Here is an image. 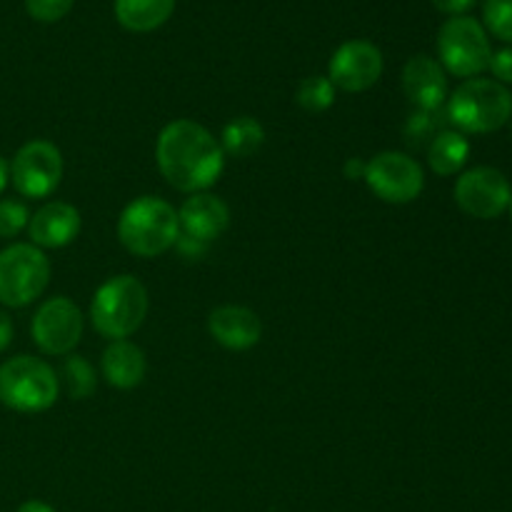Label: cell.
I'll return each instance as SVG.
<instances>
[{
	"instance_id": "1",
	"label": "cell",
	"mask_w": 512,
	"mask_h": 512,
	"mask_svg": "<svg viewBox=\"0 0 512 512\" xmlns=\"http://www.w3.org/2000/svg\"><path fill=\"white\" fill-rule=\"evenodd\" d=\"M155 163L175 190L193 195L218 183L225 170V153L205 125L180 118L160 130Z\"/></svg>"
},
{
	"instance_id": "2",
	"label": "cell",
	"mask_w": 512,
	"mask_h": 512,
	"mask_svg": "<svg viewBox=\"0 0 512 512\" xmlns=\"http://www.w3.org/2000/svg\"><path fill=\"white\" fill-rule=\"evenodd\" d=\"M118 238L138 258H158L175 248L180 238L178 210L163 198L140 195L130 200L118 218Z\"/></svg>"
},
{
	"instance_id": "3",
	"label": "cell",
	"mask_w": 512,
	"mask_h": 512,
	"mask_svg": "<svg viewBox=\"0 0 512 512\" xmlns=\"http://www.w3.org/2000/svg\"><path fill=\"white\" fill-rule=\"evenodd\" d=\"M148 290L135 275H113L105 280L90 303V323L105 340H128L148 318Z\"/></svg>"
},
{
	"instance_id": "4",
	"label": "cell",
	"mask_w": 512,
	"mask_h": 512,
	"mask_svg": "<svg viewBox=\"0 0 512 512\" xmlns=\"http://www.w3.org/2000/svg\"><path fill=\"white\" fill-rule=\"evenodd\" d=\"M445 115L463 135L495 133L510 123L512 93L498 80L470 78L448 95Z\"/></svg>"
},
{
	"instance_id": "5",
	"label": "cell",
	"mask_w": 512,
	"mask_h": 512,
	"mask_svg": "<svg viewBox=\"0 0 512 512\" xmlns=\"http://www.w3.org/2000/svg\"><path fill=\"white\" fill-rule=\"evenodd\" d=\"M60 395V380L45 360L18 355L0 365V403L15 413H45Z\"/></svg>"
},
{
	"instance_id": "6",
	"label": "cell",
	"mask_w": 512,
	"mask_h": 512,
	"mask_svg": "<svg viewBox=\"0 0 512 512\" xmlns=\"http://www.w3.org/2000/svg\"><path fill=\"white\" fill-rule=\"evenodd\" d=\"M48 283L50 260L33 243H13L0 250V303L5 308L35 303Z\"/></svg>"
},
{
	"instance_id": "7",
	"label": "cell",
	"mask_w": 512,
	"mask_h": 512,
	"mask_svg": "<svg viewBox=\"0 0 512 512\" xmlns=\"http://www.w3.org/2000/svg\"><path fill=\"white\" fill-rule=\"evenodd\" d=\"M440 65L458 78H475L488 70L493 48L483 25L470 15L450 18L438 33Z\"/></svg>"
},
{
	"instance_id": "8",
	"label": "cell",
	"mask_w": 512,
	"mask_h": 512,
	"mask_svg": "<svg viewBox=\"0 0 512 512\" xmlns=\"http://www.w3.org/2000/svg\"><path fill=\"white\" fill-rule=\"evenodd\" d=\"M365 183L370 193L390 205H408L420 198L425 188L423 165L408 153L385 150L365 163Z\"/></svg>"
},
{
	"instance_id": "9",
	"label": "cell",
	"mask_w": 512,
	"mask_h": 512,
	"mask_svg": "<svg viewBox=\"0 0 512 512\" xmlns=\"http://www.w3.org/2000/svg\"><path fill=\"white\" fill-rule=\"evenodd\" d=\"M60 180H63V155L50 140H30L10 163V183L23 198H48L58 190Z\"/></svg>"
},
{
	"instance_id": "10",
	"label": "cell",
	"mask_w": 512,
	"mask_h": 512,
	"mask_svg": "<svg viewBox=\"0 0 512 512\" xmlns=\"http://www.w3.org/2000/svg\"><path fill=\"white\" fill-rule=\"evenodd\" d=\"M85 320L78 305L65 295L48 298L33 315L30 335L45 355H70L83 338Z\"/></svg>"
},
{
	"instance_id": "11",
	"label": "cell",
	"mask_w": 512,
	"mask_h": 512,
	"mask_svg": "<svg viewBox=\"0 0 512 512\" xmlns=\"http://www.w3.org/2000/svg\"><path fill=\"white\" fill-rule=\"evenodd\" d=\"M453 195L458 208L470 218L495 220L510 208L512 188L498 168L478 165L460 173Z\"/></svg>"
},
{
	"instance_id": "12",
	"label": "cell",
	"mask_w": 512,
	"mask_h": 512,
	"mask_svg": "<svg viewBox=\"0 0 512 512\" xmlns=\"http://www.w3.org/2000/svg\"><path fill=\"white\" fill-rule=\"evenodd\" d=\"M383 68V53L378 45L370 40H348L330 58L328 78L345 93H365L378 83Z\"/></svg>"
},
{
	"instance_id": "13",
	"label": "cell",
	"mask_w": 512,
	"mask_h": 512,
	"mask_svg": "<svg viewBox=\"0 0 512 512\" xmlns=\"http://www.w3.org/2000/svg\"><path fill=\"white\" fill-rule=\"evenodd\" d=\"M80 235V210L65 200H50L30 215L28 238L40 250H58Z\"/></svg>"
},
{
	"instance_id": "14",
	"label": "cell",
	"mask_w": 512,
	"mask_h": 512,
	"mask_svg": "<svg viewBox=\"0 0 512 512\" xmlns=\"http://www.w3.org/2000/svg\"><path fill=\"white\" fill-rule=\"evenodd\" d=\"M405 98L415 110H440L448 103V75L430 55H415L403 68Z\"/></svg>"
},
{
	"instance_id": "15",
	"label": "cell",
	"mask_w": 512,
	"mask_h": 512,
	"mask_svg": "<svg viewBox=\"0 0 512 512\" xmlns=\"http://www.w3.org/2000/svg\"><path fill=\"white\" fill-rule=\"evenodd\" d=\"M180 233L210 245L228 230L230 208L225 200L210 193H193L178 210Z\"/></svg>"
},
{
	"instance_id": "16",
	"label": "cell",
	"mask_w": 512,
	"mask_h": 512,
	"mask_svg": "<svg viewBox=\"0 0 512 512\" xmlns=\"http://www.w3.org/2000/svg\"><path fill=\"white\" fill-rule=\"evenodd\" d=\"M208 330L218 345L233 353L255 348L263 338V323L245 305H220L210 313Z\"/></svg>"
},
{
	"instance_id": "17",
	"label": "cell",
	"mask_w": 512,
	"mask_h": 512,
	"mask_svg": "<svg viewBox=\"0 0 512 512\" xmlns=\"http://www.w3.org/2000/svg\"><path fill=\"white\" fill-rule=\"evenodd\" d=\"M100 370L110 388L115 390H133L138 388L148 373V360H145L143 348H138L130 340H115L105 348Z\"/></svg>"
},
{
	"instance_id": "18",
	"label": "cell",
	"mask_w": 512,
	"mask_h": 512,
	"mask_svg": "<svg viewBox=\"0 0 512 512\" xmlns=\"http://www.w3.org/2000/svg\"><path fill=\"white\" fill-rule=\"evenodd\" d=\"M175 0H115V18L130 33H150L170 20Z\"/></svg>"
},
{
	"instance_id": "19",
	"label": "cell",
	"mask_w": 512,
	"mask_h": 512,
	"mask_svg": "<svg viewBox=\"0 0 512 512\" xmlns=\"http://www.w3.org/2000/svg\"><path fill=\"white\" fill-rule=\"evenodd\" d=\"M470 160V143L460 130L445 128L428 145V165L440 178L458 175Z\"/></svg>"
},
{
	"instance_id": "20",
	"label": "cell",
	"mask_w": 512,
	"mask_h": 512,
	"mask_svg": "<svg viewBox=\"0 0 512 512\" xmlns=\"http://www.w3.org/2000/svg\"><path fill=\"white\" fill-rule=\"evenodd\" d=\"M265 143V128L260 120L250 118V115H240L233 118L223 128L220 135V148L225 155H233V158H250L253 153H258Z\"/></svg>"
},
{
	"instance_id": "21",
	"label": "cell",
	"mask_w": 512,
	"mask_h": 512,
	"mask_svg": "<svg viewBox=\"0 0 512 512\" xmlns=\"http://www.w3.org/2000/svg\"><path fill=\"white\" fill-rule=\"evenodd\" d=\"M445 125H448V115L445 108L440 110H413L405 120V140H408L410 148H428L430 140L438 133H443Z\"/></svg>"
},
{
	"instance_id": "22",
	"label": "cell",
	"mask_w": 512,
	"mask_h": 512,
	"mask_svg": "<svg viewBox=\"0 0 512 512\" xmlns=\"http://www.w3.org/2000/svg\"><path fill=\"white\" fill-rule=\"evenodd\" d=\"M295 100L308 113H325L335 103V85L330 83L328 75H310V78L300 80Z\"/></svg>"
},
{
	"instance_id": "23",
	"label": "cell",
	"mask_w": 512,
	"mask_h": 512,
	"mask_svg": "<svg viewBox=\"0 0 512 512\" xmlns=\"http://www.w3.org/2000/svg\"><path fill=\"white\" fill-rule=\"evenodd\" d=\"M63 378L68 385V393L73 400H85L93 395L95 390V373L93 365L83 358V355H65Z\"/></svg>"
},
{
	"instance_id": "24",
	"label": "cell",
	"mask_w": 512,
	"mask_h": 512,
	"mask_svg": "<svg viewBox=\"0 0 512 512\" xmlns=\"http://www.w3.org/2000/svg\"><path fill=\"white\" fill-rule=\"evenodd\" d=\"M483 13L490 33L512 43V0H485Z\"/></svg>"
},
{
	"instance_id": "25",
	"label": "cell",
	"mask_w": 512,
	"mask_h": 512,
	"mask_svg": "<svg viewBox=\"0 0 512 512\" xmlns=\"http://www.w3.org/2000/svg\"><path fill=\"white\" fill-rule=\"evenodd\" d=\"M30 223V210L28 205L20 200L5 198L0 200V238H15L23 233Z\"/></svg>"
},
{
	"instance_id": "26",
	"label": "cell",
	"mask_w": 512,
	"mask_h": 512,
	"mask_svg": "<svg viewBox=\"0 0 512 512\" xmlns=\"http://www.w3.org/2000/svg\"><path fill=\"white\" fill-rule=\"evenodd\" d=\"M75 0H25L30 18L40 20V23H55V20L65 18L73 8Z\"/></svg>"
},
{
	"instance_id": "27",
	"label": "cell",
	"mask_w": 512,
	"mask_h": 512,
	"mask_svg": "<svg viewBox=\"0 0 512 512\" xmlns=\"http://www.w3.org/2000/svg\"><path fill=\"white\" fill-rule=\"evenodd\" d=\"M488 68L493 70V75L498 78V83L512 85V48H503V50H498V53H493Z\"/></svg>"
},
{
	"instance_id": "28",
	"label": "cell",
	"mask_w": 512,
	"mask_h": 512,
	"mask_svg": "<svg viewBox=\"0 0 512 512\" xmlns=\"http://www.w3.org/2000/svg\"><path fill=\"white\" fill-rule=\"evenodd\" d=\"M175 248L180 250V255H183V258H190V260H200L205 253H208V245L200 243V240L188 238V235H183V233H180Z\"/></svg>"
},
{
	"instance_id": "29",
	"label": "cell",
	"mask_w": 512,
	"mask_h": 512,
	"mask_svg": "<svg viewBox=\"0 0 512 512\" xmlns=\"http://www.w3.org/2000/svg\"><path fill=\"white\" fill-rule=\"evenodd\" d=\"M433 5L440 13H448L453 15V18H458V15H465L473 8L475 0H433Z\"/></svg>"
},
{
	"instance_id": "30",
	"label": "cell",
	"mask_w": 512,
	"mask_h": 512,
	"mask_svg": "<svg viewBox=\"0 0 512 512\" xmlns=\"http://www.w3.org/2000/svg\"><path fill=\"white\" fill-rule=\"evenodd\" d=\"M10 343H13V320H10L8 313L0 310V353H5Z\"/></svg>"
},
{
	"instance_id": "31",
	"label": "cell",
	"mask_w": 512,
	"mask_h": 512,
	"mask_svg": "<svg viewBox=\"0 0 512 512\" xmlns=\"http://www.w3.org/2000/svg\"><path fill=\"white\" fill-rule=\"evenodd\" d=\"M343 173L348 180H363L365 178V163L358 158H350L348 163H345Z\"/></svg>"
},
{
	"instance_id": "32",
	"label": "cell",
	"mask_w": 512,
	"mask_h": 512,
	"mask_svg": "<svg viewBox=\"0 0 512 512\" xmlns=\"http://www.w3.org/2000/svg\"><path fill=\"white\" fill-rule=\"evenodd\" d=\"M15 512H58V510H55L53 505L43 503V500H25V503Z\"/></svg>"
},
{
	"instance_id": "33",
	"label": "cell",
	"mask_w": 512,
	"mask_h": 512,
	"mask_svg": "<svg viewBox=\"0 0 512 512\" xmlns=\"http://www.w3.org/2000/svg\"><path fill=\"white\" fill-rule=\"evenodd\" d=\"M8 180H10V165L5 163V158H3V155H0V193H3V190H5Z\"/></svg>"
},
{
	"instance_id": "34",
	"label": "cell",
	"mask_w": 512,
	"mask_h": 512,
	"mask_svg": "<svg viewBox=\"0 0 512 512\" xmlns=\"http://www.w3.org/2000/svg\"><path fill=\"white\" fill-rule=\"evenodd\" d=\"M510 213H512V200H510Z\"/></svg>"
},
{
	"instance_id": "35",
	"label": "cell",
	"mask_w": 512,
	"mask_h": 512,
	"mask_svg": "<svg viewBox=\"0 0 512 512\" xmlns=\"http://www.w3.org/2000/svg\"><path fill=\"white\" fill-rule=\"evenodd\" d=\"M510 130H512V118H510Z\"/></svg>"
}]
</instances>
